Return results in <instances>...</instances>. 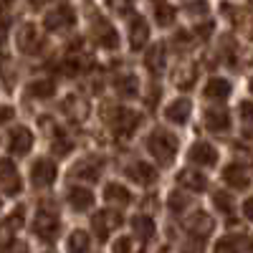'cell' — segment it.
Returning a JSON list of instances; mask_svg holds the SVG:
<instances>
[{"label": "cell", "instance_id": "obj_4", "mask_svg": "<svg viewBox=\"0 0 253 253\" xmlns=\"http://www.w3.org/2000/svg\"><path fill=\"white\" fill-rule=\"evenodd\" d=\"M33 233L41 238V241H53L56 233H58V218L48 210H41L33 220Z\"/></svg>", "mask_w": 253, "mask_h": 253}, {"label": "cell", "instance_id": "obj_15", "mask_svg": "<svg viewBox=\"0 0 253 253\" xmlns=\"http://www.w3.org/2000/svg\"><path fill=\"white\" fill-rule=\"evenodd\" d=\"M129 190H126L124 185H109L107 187V200L114 203V205H122V203H129Z\"/></svg>", "mask_w": 253, "mask_h": 253}, {"label": "cell", "instance_id": "obj_28", "mask_svg": "<svg viewBox=\"0 0 253 253\" xmlns=\"http://www.w3.org/2000/svg\"><path fill=\"white\" fill-rule=\"evenodd\" d=\"M0 208H3V200H0Z\"/></svg>", "mask_w": 253, "mask_h": 253}, {"label": "cell", "instance_id": "obj_14", "mask_svg": "<svg viewBox=\"0 0 253 253\" xmlns=\"http://www.w3.org/2000/svg\"><path fill=\"white\" fill-rule=\"evenodd\" d=\"M190 114V104L187 101H172V107H167V119L182 124Z\"/></svg>", "mask_w": 253, "mask_h": 253}, {"label": "cell", "instance_id": "obj_18", "mask_svg": "<svg viewBox=\"0 0 253 253\" xmlns=\"http://www.w3.org/2000/svg\"><path fill=\"white\" fill-rule=\"evenodd\" d=\"M139 248H137V243H134V238H119L114 246H112V253H137Z\"/></svg>", "mask_w": 253, "mask_h": 253}, {"label": "cell", "instance_id": "obj_27", "mask_svg": "<svg viewBox=\"0 0 253 253\" xmlns=\"http://www.w3.org/2000/svg\"><path fill=\"white\" fill-rule=\"evenodd\" d=\"M251 91H253V81H251Z\"/></svg>", "mask_w": 253, "mask_h": 253}, {"label": "cell", "instance_id": "obj_21", "mask_svg": "<svg viewBox=\"0 0 253 253\" xmlns=\"http://www.w3.org/2000/svg\"><path fill=\"white\" fill-rule=\"evenodd\" d=\"M137 230H139L142 236H152V233H155L152 220H150V218H137Z\"/></svg>", "mask_w": 253, "mask_h": 253}, {"label": "cell", "instance_id": "obj_2", "mask_svg": "<svg viewBox=\"0 0 253 253\" xmlns=\"http://www.w3.org/2000/svg\"><path fill=\"white\" fill-rule=\"evenodd\" d=\"M33 147V134L28 126H13L10 134H8V150L15 157H26Z\"/></svg>", "mask_w": 253, "mask_h": 253}, {"label": "cell", "instance_id": "obj_25", "mask_svg": "<svg viewBox=\"0 0 253 253\" xmlns=\"http://www.w3.org/2000/svg\"><path fill=\"white\" fill-rule=\"evenodd\" d=\"M215 200H218V203H220V205H218V208H220V210H223V213H230V210H233V208H230V203H233V200H230V198H228V195H223V193H218V195H215Z\"/></svg>", "mask_w": 253, "mask_h": 253}, {"label": "cell", "instance_id": "obj_10", "mask_svg": "<svg viewBox=\"0 0 253 253\" xmlns=\"http://www.w3.org/2000/svg\"><path fill=\"white\" fill-rule=\"evenodd\" d=\"M126 175H129L134 182H139V185H150V182L157 177L155 167L147 165V162H134V167H129V170H126Z\"/></svg>", "mask_w": 253, "mask_h": 253}, {"label": "cell", "instance_id": "obj_22", "mask_svg": "<svg viewBox=\"0 0 253 253\" xmlns=\"http://www.w3.org/2000/svg\"><path fill=\"white\" fill-rule=\"evenodd\" d=\"M0 253H26V246L18 243V241H8V243H3Z\"/></svg>", "mask_w": 253, "mask_h": 253}, {"label": "cell", "instance_id": "obj_11", "mask_svg": "<svg viewBox=\"0 0 253 253\" xmlns=\"http://www.w3.org/2000/svg\"><path fill=\"white\" fill-rule=\"evenodd\" d=\"M205 124H208L210 132H228L230 117H228L223 109H210V112L205 114Z\"/></svg>", "mask_w": 253, "mask_h": 253}, {"label": "cell", "instance_id": "obj_23", "mask_svg": "<svg viewBox=\"0 0 253 253\" xmlns=\"http://www.w3.org/2000/svg\"><path fill=\"white\" fill-rule=\"evenodd\" d=\"M13 117H15L13 107H8V104H0V126L8 124V122H13Z\"/></svg>", "mask_w": 253, "mask_h": 253}, {"label": "cell", "instance_id": "obj_7", "mask_svg": "<svg viewBox=\"0 0 253 253\" xmlns=\"http://www.w3.org/2000/svg\"><path fill=\"white\" fill-rule=\"evenodd\" d=\"M71 23H74V13L66 5H58L53 13L46 15V28L48 31H63V28H69Z\"/></svg>", "mask_w": 253, "mask_h": 253}, {"label": "cell", "instance_id": "obj_13", "mask_svg": "<svg viewBox=\"0 0 253 253\" xmlns=\"http://www.w3.org/2000/svg\"><path fill=\"white\" fill-rule=\"evenodd\" d=\"M69 253H89V236L84 230H74L69 236Z\"/></svg>", "mask_w": 253, "mask_h": 253}, {"label": "cell", "instance_id": "obj_24", "mask_svg": "<svg viewBox=\"0 0 253 253\" xmlns=\"http://www.w3.org/2000/svg\"><path fill=\"white\" fill-rule=\"evenodd\" d=\"M157 13H160V26H167L170 23V13H172V8H167V5H157Z\"/></svg>", "mask_w": 253, "mask_h": 253}, {"label": "cell", "instance_id": "obj_20", "mask_svg": "<svg viewBox=\"0 0 253 253\" xmlns=\"http://www.w3.org/2000/svg\"><path fill=\"white\" fill-rule=\"evenodd\" d=\"M144 38H147V26L142 23V20H134V26H132V41H137L134 46H142Z\"/></svg>", "mask_w": 253, "mask_h": 253}, {"label": "cell", "instance_id": "obj_5", "mask_svg": "<svg viewBox=\"0 0 253 253\" xmlns=\"http://www.w3.org/2000/svg\"><path fill=\"white\" fill-rule=\"evenodd\" d=\"M0 187H3L8 195L20 193V175H18L15 165L10 160H0Z\"/></svg>", "mask_w": 253, "mask_h": 253}, {"label": "cell", "instance_id": "obj_1", "mask_svg": "<svg viewBox=\"0 0 253 253\" xmlns=\"http://www.w3.org/2000/svg\"><path fill=\"white\" fill-rule=\"evenodd\" d=\"M150 152L160 162H170L175 157V152H177V139L172 134H167L165 129H157L150 137Z\"/></svg>", "mask_w": 253, "mask_h": 253}, {"label": "cell", "instance_id": "obj_17", "mask_svg": "<svg viewBox=\"0 0 253 253\" xmlns=\"http://www.w3.org/2000/svg\"><path fill=\"white\" fill-rule=\"evenodd\" d=\"M225 180L233 185V187H246V185H248V175H246V170H243V167H236V165L225 172Z\"/></svg>", "mask_w": 253, "mask_h": 253}, {"label": "cell", "instance_id": "obj_26", "mask_svg": "<svg viewBox=\"0 0 253 253\" xmlns=\"http://www.w3.org/2000/svg\"><path fill=\"white\" fill-rule=\"evenodd\" d=\"M246 215H248V218L253 220V198H251V200L246 203Z\"/></svg>", "mask_w": 253, "mask_h": 253}, {"label": "cell", "instance_id": "obj_8", "mask_svg": "<svg viewBox=\"0 0 253 253\" xmlns=\"http://www.w3.org/2000/svg\"><path fill=\"white\" fill-rule=\"evenodd\" d=\"M38 43H41V38H38L33 26H23V28H20V33H18V48L20 51H23V53H36L41 48Z\"/></svg>", "mask_w": 253, "mask_h": 253}, {"label": "cell", "instance_id": "obj_3", "mask_svg": "<svg viewBox=\"0 0 253 253\" xmlns=\"http://www.w3.org/2000/svg\"><path fill=\"white\" fill-rule=\"evenodd\" d=\"M56 180V165L46 157H41L31 165V182L33 187H51Z\"/></svg>", "mask_w": 253, "mask_h": 253}, {"label": "cell", "instance_id": "obj_19", "mask_svg": "<svg viewBox=\"0 0 253 253\" xmlns=\"http://www.w3.org/2000/svg\"><path fill=\"white\" fill-rule=\"evenodd\" d=\"M182 182H185L187 187H193V190H203V187H205V180H203L200 175H193V170L182 175Z\"/></svg>", "mask_w": 253, "mask_h": 253}, {"label": "cell", "instance_id": "obj_6", "mask_svg": "<svg viewBox=\"0 0 253 253\" xmlns=\"http://www.w3.org/2000/svg\"><path fill=\"white\" fill-rule=\"evenodd\" d=\"M215 160H218V152H215V147H213V144H208V142H198L193 150H190V162H193V165L213 167Z\"/></svg>", "mask_w": 253, "mask_h": 253}, {"label": "cell", "instance_id": "obj_9", "mask_svg": "<svg viewBox=\"0 0 253 253\" xmlns=\"http://www.w3.org/2000/svg\"><path fill=\"white\" fill-rule=\"evenodd\" d=\"M69 203H71V208H76V210H86V208H91L94 195H91V190L81 187V185H74V187L69 190Z\"/></svg>", "mask_w": 253, "mask_h": 253}, {"label": "cell", "instance_id": "obj_16", "mask_svg": "<svg viewBox=\"0 0 253 253\" xmlns=\"http://www.w3.org/2000/svg\"><path fill=\"white\" fill-rule=\"evenodd\" d=\"M56 91V86L51 81H33L31 86H28V94L31 96H36V99H46V96H51Z\"/></svg>", "mask_w": 253, "mask_h": 253}, {"label": "cell", "instance_id": "obj_12", "mask_svg": "<svg viewBox=\"0 0 253 253\" xmlns=\"http://www.w3.org/2000/svg\"><path fill=\"white\" fill-rule=\"evenodd\" d=\"M228 94H230V84L223 81V79L210 81V84H208V89H205V96H208V99H215V101H223Z\"/></svg>", "mask_w": 253, "mask_h": 253}]
</instances>
